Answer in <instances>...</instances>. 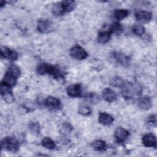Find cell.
<instances>
[{
  "instance_id": "obj_19",
  "label": "cell",
  "mask_w": 157,
  "mask_h": 157,
  "mask_svg": "<svg viewBox=\"0 0 157 157\" xmlns=\"http://www.w3.org/2000/svg\"><path fill=\"white\" fill-rule=\"evenodd\" d=\"M61 4L64 13L71 12L76 6V2L74 1H63Z\"/></svg>"
},
{
  "instance_id": "obj_24",
  "label": "cell",
  "mask_w": 157,
  "mask_h": 157,
  "mask_svg": "<svg viewBox=\"0 0 157 157\" xmlns=\"http://www.w3.org/2000/svg\"><path fill=\"white\" fill-rule=\"evenodd\" d=\"M92 147L95 150L102 151L105 149L106 144L105 142L102 140H97L93 142Z\"/></svg>"
},
{
  "instance_id": "obj_6",
  "label": "cell",
  "mask_w": 157,
  "mask_h": 157,
  "mask_svg": "<svg viewBox=\"0 0 157 157\" xmlns=\"http://www.w3.org/2000/svg\"><path fill=\"white\" fill-rule=\"evenodd\" d=\"M121 88L122 96L125 99H131L133 96L134 92H137L133 86L130 82H124Z\"/></svg>"
},
{
  "instance_id": "obj_20",
  "label": "cell",
  "mask_w": 157,
  "mask_h": 157,
  "mask_svg": "<svg viewBox=\"0 0 157 157\" xmlns=\"http://www.w3.org/2000/svg\"><path fill=\"white\" fill-rule=\"evenodd\" d=\"M129 11L124 9H117L114 12V17L117 20H121L128 17Z\"/></svg>"
},
{
  "instance_id": "obj_25",
  "label": "cell",
  "mask_w": 157,
  "mask_h": 157,
  "mask_svg": "<svg viewBox=\"0 0 157 157\" xmlns=\"http://www.w3.org/2000/svg\"><path fill=\"white\" fill-rule=\"evenodd\" d=\"M145 28L141 25H135L132 28V32L136 36H141L145 33Z\"/></svg>"
},
{
  "instance_id": "obj_18",
  "label": "cell",
  "mask_w": 157,
  "mask_h": 157,
  "mask_svg": "<svg viewBox=\"0 0 157 157\" xmlns=\"http://www.w3.org/2000/svg\"><path fill=\"white\" fill-rule=\"evenodd\" d=\"M112 33L109 30L100 31L98 36V42L100 44H105L109 41Z\"/></svg>"
},
{
  "instance_id": "obj_2",
  "label": "cell",
  "mask_w": 157,
  "mask_h": 157,
  "mask_svg": "<svg viewBox=\"0 0 157 157\" xmlns=\"http://www.w3.org/2000/svg\"><path fill=\"white\" fill-rule=\"evenodd\" d=\"M20 68L17 65L12 64L6 72L1 84L10 88L16 84L17 78L20 77Z\"/></svg>"
},
{
  "instance_id": "obj_27",
  "label": "cell",
  "mask_w": 157,
  "mask_h": 157,
  "mask_svg": "<svg viewBox=\"0 0 157 157\" xmlns=\"http://www.w3.org/2000/svg\"><path fill=\"white\" fill-rule=\"evenodd\" d=\"M91 109L87 105H81L78 108V113L82 115H89L91 113Z\"/></svg>"
},
{
  "instance_id": "obj_29",
  "label": "cell",
  "mask_w": 157,
  "mask_h": 157,
  "mask_svg": "<svg viewBox=\"0 0 157 157\" xmlns=\"http://www.w3.org/2000/svg\"><path fill=\"white\" fill-rule=\"evenodd\" d=\"M147 123L150 126H156V115H150L147 120Z\"/></svg>"
},
{
  "instance_id": "obj_15",
  "label": "cell",
  "mask_w": 157,
  "mask_h": 157,
  "mask_svg": "<svg viewBox=\"0 0 157 157\" xmlns=\"http://www.w3.org/2000/svg\"><path fill=\"white\" fill-rule=\"evenodd\" d=\"M98 121L99 123L104 126H110L113 122V118L110 114L106 112H100Z\"/></svg>"
},
{
  "instance_id": "obj_14",
  "label": "cell",
  "mask_w": 157,
  "mask_h": 157,
  "mask_svg": "<svg viewBox=\"0 0 157 157\" xmlns=\"http://www.w3.org/2000/svg\"><path fill=\"white\" fill-rule=\"evenodd\" d=\"M103 99L108 102H114L117 99V94L114 91L109 88H105L102 93Z\"/></svg>"
},
{
  "instance_id": "obj_16",
  "label": "cell",
  "mask_w": 157,
  "mask_h": 157,
  "mask_svg": "<svg viewBox=\"0 0 157 157\" xmlns=\"http://www.w3.org/2000/svg\"><path fill=\"white\" fill-rule=\"evenodd\" d=\"M82 88L79 84H74L67 88V93L71 97H78L81 95Z\"/></svg>"
},
{
  "instance_id": "obj_22",
  "label": "cell",
  "mask_w": 157,
  "mask_h": 157,
  "mask_svg": "<svg viewBox=\"0 0 157 157\" xmlns=\"http://www.w3.org/2000/svg\"><path fill=\"white\" fill-rule=\"evenodd\" d=\"M109 31L112 34H120L123 31V26L118 22H113L110 25Z\"/></svg>"
},
{
  "instance_id": "obj_8",
  "label": "cell",
  "mask_w": 157,
  "mask_h": 157,
  "mask_svg": "<svg viewBox=\"0 0 157 157\" xmlns=\"http://www.w3.org/2000/svg\"><path fill=\"white\" fill-rule=\"evenodd\" d=\"M1 55L2 58L9 59L10 61H15L18 58V53L6 47H2L1 48Z\"/></svg>"
},
{
  "instance_id": "obj_9",
  "label": "cell",
  "mask_w": 157,
  "mask_h": 157,
  "mask_svg": "<svg viewBox=\"0 0 157 157\" xmlns=\"http://www.w3.org/2000/svg\"><path fill=\"white\" fill-rule=\"evenodd\" d=\"M142 144L147 147H156V136L151 133L145 134L142 139Z\"/></svg>"
},
{
  "instance_id": "obj_3",
  "label": "cell",
  "mask_w": 157,
  "mask_h": 157,
  "mask_svg": "<svg viewBox=\"0 0 157 157\" xmlns=\"http://www.w3.org/2000/svg\"><path fill=\"white\" fill-rule=\"evenodd\" d=\"M1 148L11 152H17L20 148L19 141L13 137H6L1 142Z\"/></svg>"
},
{
  "instance_id": "obj_13",
  "label": "cell",
  "mask_w": 157,
  "mask_h": 157,
  "mask_svg": "<svg viewBox=\"0 0 157 157\" xmlns=\"http://www.w3.org/2000/svg\"><path fill=\"white\" fill-rule=\"evenodd\" d=\"M135 17L137 20L141 22H148L152 19V13L145 10H139L136 12Z\"/></svg>"
},
{
  "instance_id": "obj_31",
  "label": "cell",
  "mask_w": 157,
  "mask_h": 157,
  "mask_svg": "<svg viewBox=\"0 0 157 157\" xmlns=\"http://www.w3.org/2000/svg\"><path fill=\"white\" fill-rule=\"evenodd\" d=\"M61 130L62 132L64 133H68L70 132L72 130V127L69 124H64L63 125L62 128H61Z\"/></svg>"
},
{
  "instance_id": "obj_7",
  "label": "cell",
  "mask_w": 157,
  "mask_h": 157,
  "mask_svg": "<svg viewBox=\"0 0 157 157\" xmlns=\"http://www.w3.org/2000/svg\"><path fill=\"white\" fill-rule=\"evenodd\" d=\"M45 105L52 110H59L61 107V103L59 99L53 96H48L45 100Z\"/></svg>"
},
{
  "instance_id": "obj_11",
  "label": "cell",
  "mask_w": 157,
  "mask_h": 157,
  "mask_svg": "<svg viewBox=\"0 0 157 157\" xmlns=\"http://www.w3.org/2000/svg\"><path fill=\"white\" fill-rule=\"evenodd\" d=\"M10 87H8L4 85H1V94L3 99L7 103H11L14 101V97L10 90Z\"/></svg>"
},
{
  "instance_id": "obj_17",
  "label": "cell",
  "mask_w": 157,
  "mask_h": 157,
  "mask_svg": "<svg viewBox=\"0 0 157 157\" xmlns=\"http://www.w3.org/2000/svg\"><path fill=\"white\" fill-rule=\"evenodd\" d=\"M151 105L152 103L151 99L148 97H142L140 98L138 101V106L142 110H149L151 107Z\"/></svg>"
},
{
  "instance_id": "obj_5",
  "label": "cell",
  "mask_w": 157,
  "mask_h": 157,
  "mask_svg": "<svg viewBox=\"0 0 157 157\" xmlns=\"http://www.w3.org/2000/svg\"><path fill=\"white\" fill-rule=\"evenodd\" d=\"M37 28L42 33H49L52 29V23L47 19H39L37 21Z\"/></svg>"
},
{
  "instance_id": "obj_1",
  "label": "cell",
  "mask_w": 157,
  "mask_h": 157,
  "mask_svg": "<svg viewBox=\"0 0 157 157\" xmlns=\"http://www.w3.org/2000/svg\"><path fill=\"white\" fill-rule=\"evenodd\" d=\"M37 71L41 75L49 74L55 78H64V72L59 67L47 63H40L37 67Z\"/></svg>"
},
{
  "instance_id": "obj_28",
  "label": "cell",
  "mask_w": 157,
  "mask_h": 157,
  "mask_svg": "<svg viewBox=\"0 0 157 157\" xmlns=\"http://www.w3.org/2000/svg\"><path fill=\"white\" fill-rule=\"evenodd\" d=\"M85 99L89 102L96 103L99 101V98L95 93H88L85 96Z\"/></svg>"
},
{
  "instance_id": "obj_23",
  "label": "cell",
  "mask_w": 157,
  "mask_h": 157,
  "mask_svg": "<svg viewBox=\"0 0 157 157\" xmlns=\"http://www.w3.org/2000/svg\"><path fill=\"white\" fill-rule=\"evenodd\" d=\"M52 12L53 14L56 16H60V15L64 14V12L63 10L61 2L53 5V6L52 7Z\"/></svg>"
},
{
  "instance_id": "obj_10",
  "label": "cell",
  "mask_w": 157,
  "mask_h": 157,
  "mask_svg": "<svg viewBox=\"0 0 157 157\" xmlns=\"http://www.w3.org/2000/svg\"><path fill=\"white\" fill-rule=\"evenodd\" d=\"M113 58L115 59V61L118 63L119 64L123 66H128L129 64L130 61L128 56L124 55L123 53L121 52H114L112 55Z\"/></svg>"
},
{
  "instance_id": "obj_4",
  "label": "cell",
  "mask_w": 157,
  "mask_h": 157,
  "mask_svg": "<svg viewBox=\"0 0 157 157\" xmlns=\"http://www.w3.org/2000/svg\"><path fill=\"white\" fill-rule=\"evenodd\" d=\"M71 56L77 60H82L88 56L87 52L79 45H75L70 49Z\"/></svg>"
},
{
  "instance_id": "obj_12",
  "label": "cell",
  "mask_w": 157,
  "mask_h": 157,
  "mask_svg": "<svg viewBox=\"0 0 157 157\" xmlns=\"http://www.w3.org/2000/svg\"><path fill=\"white\" fill-rule=\"evenodd\" d=\"M115 137L118 143L123 142L128 137L129 132L125 129L118 127L115 131Z\"/></svg>"
},
{
  "instance_id": "obj_30",
  "label": "cell",
  "mask_w": 157,
  "mask_h": 157,
  "mask_svg": "<svg viewBox=\"0 0 157 157\" xmlns=\"http://www.w3.org/2000/svg\"><path fill=\"white\" fill-rule=\"evenodd\" d=\"M123 83H124L123 80L121 78H120V77H118L113 78L112 82V85H113L115 86H117V87H120V88H121L122 86Z\"/></svg>"
},
{
  "instance_id": "obj_26",
  "label": "cell",
  "mask_w": 157,
  "mask_h": 157,
  "mask_svg": "<svg viewBox=\"0 0 157 157\" xmlns=\"http://www.w3.org/2000/svg\"><path fill=\"white\" fill-rule=\"evenodd\" d=\"M29 129L34 134H37L40 132V125L37 122L33 121L29 124Z\"/></svg>"
},
{
  "instance_id": "obj_21",
  "label": "cell",
  "mask_w": 157,
  "mask_h": 157,
  "mask_svg": "<svg viewBox=\"0 0 157 157\" xmlns=\"http://www.w3.org/2000/svg\"><path fill=\"white\" fill-rule=\"evenodd\" d=\"M41 144L44 147L49 150H53L56 147L55 142L49 137L44 138L41 142Z\"/></svg>"
}]
</instances>
